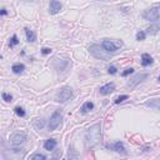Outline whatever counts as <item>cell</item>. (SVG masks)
<instances>
[{"label": "cell", "instance_id": "1", "mask_svg": "<svg viewBox=\"0 0 160 160\" xmlns=\"http://www.w3.org/2000/svg\"><path fill=\"white\" fill-rule=\"evenodd\" d=\"M101 139V124L96 123L90 126L85 133V144L88 148H94Z\"/></svg>", "mask_w": 160, "mask_h": 160}, {"label": "cell", "instance_id": "2", "mask_svg": "<svg viewBox=\"0 0 160 160\" xmlns=\"http://www.w3.org/2000/svg\"><path fill=\"white\" fill-rule=\"evenodd\" d=\"M89 51H90V54H91L94 58H96V59H100V60L109 59V54H108L109 51H106L105 49L103 50V49H101L99 45H96V44L91 45V46L89 48Z\"/></svg>", "mask_w": 160, "mask_h": 160}, {"label": "cell", "instance_id": "3", "mask_svg": "<svg viewBox=\"0 0 160 160\" xmlns=\"http://www.w3.org/2000/svg\"><path fill=\"white\" fill-rule=\"evenodd\" d=\"M60 123H62V110L58 109V110H55L54 113H53V115H51V118L49 120V124H48L49 130L50 131L55 130L60 125Z\"/></svg>", "mask_w": 160, "mask_h": 160}, {"label": "cell", "instance_id": "4", "mask_svg": "<svg viewBox=\"0 0 160 160\" xmlns=\"http://www.w3.org/2000/svg\"><path fill=\"white\" fill-rule=\"evenodd\" d=\"M143 18H144L145 20H150V21L159 20V19H160V5L145 10V11L143 13Z\"/></svg>", "mask_w": 160, "mask_h": 160}, {"label": "cell", "instance_id": "5", "mask_svg": "<svg viewBox=\"0 0 160 160\" xmlns=\"http://www.w3.org/2000/svg\"><path fill=\"white\" fill-rule=\"evenodd\" d=\"M73 96V91L70 88L65 86V88H62L58 94H57V101H60V103H65L68 100H70V98Z\"/></svg>", "mask_w": 160, "mask_h": 160}, {"label": "cell", "instance_id": "6", "mask_svg": "<svg viewBox=\"0 0 160 160\" xmlns=\"http://www.w3.org/2000/svg\"><path fill=\"white\" fill-rule=\"evenodd\" d=\"M9 140L13 145H20L26 140V134L24 131H15L10 135Z\"/></svg>", "mask_w": 160, "mask_h": 160}, {"label": "cell", "instance_id": "7", "mask_svg": "<svg viewBox=\"0 0 160 160\" xmlns=\"http://www.w3.org/2000/svg\"><path fill=\"white\" fill-rule=\"evenodd\" d=\"M103 49H105L106 51H109V53H114V51H117V49L119 48V46H121L123 45V43L121 41H113V40H104L103 41Z\"/></svg>", "mask_w": 160, "mask_h": 160}, {"label": "cell", "instance_id": "8", "mask_svg": "<svg viewBox=\"0 0 160 160\" xmlns=\"http://www.w3.org/2000/svg\"><path fill=\"white\" fill-rule=\"evenodd\" d=\"M146 78H148V74H139V75L134 76L133 79H130V81L128 83V85H129L130 88H135V86H136L139 83L144 81Z\"/></svg>", "mask_w": 160, "mask_h": 160}, {"label": "cell", "instance_id": "9", "mask_svg": "<svg viewBox=\"0 0 160 160\" xmlns=\"http://www.w3.org/2000/svg\"><path fill=\"white\" fill-rule=\"evenodd\" d=\"M49 10L51 14H58L62 10V3L58 2V0H51L49 5Z\"/></svg>", "mask_w": 160, "mask_h": 160}, {"label": "cell", "instance_id": "10", "mask_svg": "<svg viewBox=\"0 0 160 160\" xmlns=\"http://www.w3.org/2000/svg\"><path fill=\"white\" fill-rule=\"evenodd\" d=\"M114 90H115L114 83H109V84H106V85L101 86V88L99 89V93H100L101 95H108V94H112Z\"/></svg>", "mask_w": 160, "mask_h": 160}, {"label": "cell", "instance_id": "11", "mask_svg": "<svg viewBox=\"0 0 160 160\" xmlns=\"http://www.w3.org/2000/svg\"><path fill=\"white\" fill-rule=\"evenodd\" d=\"M145 105L148 108H151V109H155V110H160V99H153L150 101H146Z\"/></svg>", "mask_w": 160, "mask_h": 160}, {"label": "cell", "instance_id": "12", "mask_svg": "<svg viewBox=\"0 0 160 160\" xmlns=\"http://www.w3.org/2000/svg\"><path fill=\"white\" fill-rule=\"evenodd\" d=\"M57 144H58V141L55 140V139H48L45 143H44V148H45V150H54V148L57 146Z\"/></svg>", "mask_w": 160, "mask_h": 160}, {"label": "cell", "instance_id": "13", "mask_svg": "<svg viewBox=\"0 0 160 160\" xmlns=\"http://www.w3.org/2000/svg\"><path fill=\"white\" fill-rule=\"evenodd\" d=\"M153 62H154V60H153V58H151L149 54H146V53L141 55V65H143V66L151 65V64H153Z\"/></svg>", "mask_w": 160, "mask_h": 160}, {"label": "cell", "instance_id": "14", "mask_svg": "<svg viewBox=\"0 0 160 160\" xmlns=\"http://www.w3.org/2000/svg\"><path fill=\"white\" fill-rule=\"evenodd\" d=\"M25 35H26V40H28L29 43H34V41L36 40L35 33H34L31 29H29V28H25Z\"/></svg>", "mask_w": 160, "mask_h": 160}, {"label": "cell", "instance_id": "15", "mask_svg": "<svg viewBox=\"0 0 160 160\" xmlns=\"http://www.w3.org/2000/svg\"><path fill=\"white\" fill-rule=\"evenodd\" d=\"M93 109H94V104H93L91 101H86V103H84L83 106H81V112H83V113H88V112H90V110H93Z\"/></svg>", "mask_w": 160, "mask_h": 160}, {"label": "cell", "instance_id": "16", "mask_svg": "<svg viewBox=\"0 0 160 160\" xmlns=\"http://www.w3.org/2000/svg\"><path fill=\"white\" fill-rule=\"evenodd\" d=\"M160 30V24H155V25H151L146 29V34H150V35H154L156 34L158 31Z\"/></svg>", "mask_w": 160, "mask_h": 160}, {"label": "cell", "instance_id": "17", "mask_svg": "<svg viewBox=\"0 0 160 160\" xmlns=\"http://www.w3.org/2000/svg\"><path fill=\"white\" fill-rule=\"evenodd\" d=\"M11 70H13V73H15V74H20V73H23V71L25 70V66H24L23 64H14V65L11 66Z\"/></svg>", "mask_w": 160, "mask_h": 160}, {"label": "cell", "instance_id": "18", "mask_svg": "<svg viewBox=\"0 0 160 160\" xmlns=\"http://www.w3.org/2000/svg\"><path fill=\"white\" fill-rule=\"evenodd\" d=\"M113 149H114L115 151H118V153L125 154V148H124V144H123L121 141H118V143H115V144H114V146H113Z\"/></svg>", "mask_w": 160, "mask_h": 160}, {"label": "cell", "instance_id": "19", "mask_svg": "<svg viewBox=\"0 0 160 160\" xmlns=\"http://www.w3.org/2000/svg\"><path fill=\"white\" fill-rule=\"evenodd\" d=\"M14 110H15V113H16V115H18V117H21V118H23V117H25V110L21 108V106H16V108H15Z\"/></svg>", "mask_w": 160, "mask_h": 160}, {"label": "cell", "instance_id": "20", "mask_svg": "<svg viewBox=\"0 0 160 160\" xmlns=\"http://www.w3.org/2000/svg\"><path fill=\"white\" fill-rule=\"evenodd\" d=\"M30 159H31V160H45L46 156L43 155V154H34V155L30 156Z\"/></svg>", "mask_w": 160, "mask_h": 160}, {"label": "cell", "instance_id": "21", "mask_svg": "<svg viewBox=\"0 0 160 160\" xmlns=\"http://www.w3.org/2000/svg\"><path fill=\"white\" fill-rule=\"evenodd\" d=\"M2 96H3V100H5L7 103H10V101L13 100V96H11L10 94H8V93H3Z\"/></svg>", "mask_w": 160, "mask_h": 160}, {"label": "cell", "instance_id": "22", "mask_svg": "<svg viewBox=\"0 0 160 160\" xmlns=\"http://www.w3.org/2000/svg\"><path fill=\"white\" fill-rule=\"evenodd\" d=\"M145 38H146V33H145V31H139V33L136 34V40H139V41H140V40H144Z\"/></svg>", "mask_w": 160, "mask_h": 160}, {"label": "cell", "instance_id": "23", "mask_svg": "<svg viewBox=\"0 0 160 160\" xmlns=\"http://www.w3.org/2000/svg\"><path fill=\"white\" fill-rule=\"evenodd\" d=\"M18 43H19L18 36H16V35H13L11 39H10V41H9V45H10V46H14V45H16Z\"/></svg>", "mask_w": 160, "mask_h": 160}, {"label": "cell", "instance_id": "24", "mask_svg": "<svg viewBox=\"0 0 160 160\" xmlns=\"http://www.w3.org/2000/svg\"><path fill=\"white\" fill-rule=\"evenodd\" d=\"M128 99V95H120V96H118L117 99H115V104H120V103H123L124 100H126Z\"/></svg>", "mask_w": 160, "mask_h": 160}, {"label": "cell", "instance_id": "25", "mask_svg": "<svg viewBox=\"0 0 160 160\" xmlns=\"http://www.w3.org/2000/svg\"><path fill=\"white\" fill-rule=\"evenodd\" d=\"M133 73H134V69H133V68H128V69H125V70L123 71L121 75H123V76H128L129 74H133Z\"/></svg>", "mask_w": 160, "mask_h": 160}, {"label": "cell", "instance_id": "26", "mask_svg": "<svg viewBox=\"0 0 160 160\" xmlns=\"http://www.w3.org/2000/svg\"><path fill=\"white\" fill-rule=\"evenodd\" d=\"M41 53H43L44 55H48V54H50V53H51V49L50 48H43L41 49Z\"/></svg>", "mask_w": 160, "mask_h": 160}, {"label": "cell", "instance_id": "27", "mask_svg": "<svg viewBox=\"0 0 160 160\" xmlns=\"http://www.w3.org/2000/svg\"><path fill=\"white\" fill-rule=\"evenodd\" d=\"M35 126H36L38 129H41V128L44 126V121H43V120H40V121H35Z\"/></svg>", "mask_w": 160, "mask_h": 160}, {"label": "cell", "instance_id": "28", "mask_svg": "<svg viewBox=\"0 0 160 160\" xmlns=\"http://www.w3.org/2000/svg\"><path fill=\"white\" fill-rule=\"evenodd\" d=\"M108 73H109V74H117V68H115V66H110V68L108 69Z\"/></svg>", "mask_w": 160, "mask_h": 160}, {"label": "cell", "instance_id": "29", "mask_svg": "<svg viewBox=\"0 0 160 160\" xmlns=\"http://www.w3.org/2000/svg\"><path fill=\"white\" fill-rule=\"evenodd\" d=\"M58 156H62V151L59 150V151H57L55 153V155H54V158H58Z\"/></svg>", "mask_w": 160, "mask_h": 160}, {"label": "cell", "instance_id": "30", "mask_svg": "<svg viewBox=\"0 0 160 160\" xmlns=\"http://www.w3.org/2000/svg\"><path fill=\"white\" fill-rule=\"evenodd\" d=\"M2 15H7V9H2Z\"/></svg>", "mask_w": 160, "mask_h": 160}, {"label": "cell", "instance_id": "31", "mask_svg": "<svg viewBox=\"0 0 160 160\" xmlns=\"http://www.w3.org/2000/svg\"><path fill=\"white\" fill-rule=\"evenodd\" d=\"M158 80H159V83H160V76H159V79H158Z\"/></svg>", "mask_w": 160, "mask_h": 160}]
</instances>
